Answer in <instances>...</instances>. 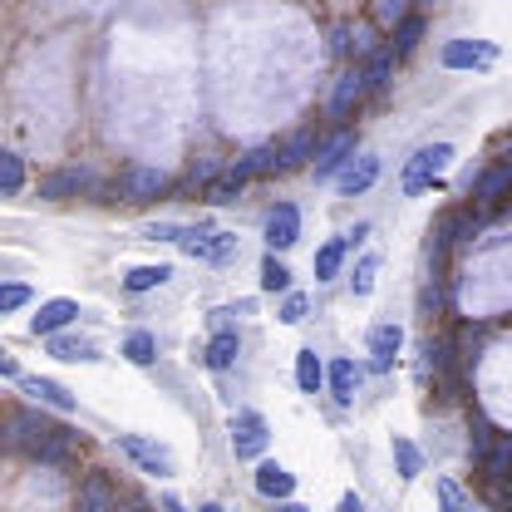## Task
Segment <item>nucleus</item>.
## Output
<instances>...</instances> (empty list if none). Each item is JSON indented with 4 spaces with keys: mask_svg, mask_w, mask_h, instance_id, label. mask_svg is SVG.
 I'll return each instance as SVG.
<instances>
[{
    "mask_svg": "<svg viewBox=\"0 0 512 512\" xmlns=\"http://www.w3.org/2000/svg\"><path fill=\"white\" fill-rule=\"evenodd\" d=\"M69 429H60V424H50L45 414H35V409H15L10 414V448H25L30 458H40L50 444H60Z\"/></svg>",
    "mask_w": 512,
    "mask_h": 512,
    "instance_id": "1",
    "label": "nucleus"
},
{
    "mask_svg": "<svg viewBox=\"0 0 512 512\" xmlns=\"http://www.w3.org/2000/svg\"><path fill=\"white\" fill-rule=\"evenodd\" d=\"M448 163H453V148H448V143H429V148H419V153H414V163L404 168V192H424L439 173H444Z\"/></svg>",
    "mask_w": 512,
    "mask_h": 512,
    "instance_id": "2",
    "label": "nucleus"
},
{
    "mask_svg": "<svg viewBox=\"0 0 512 512\" xmlns=\"http://www.w3.org/2000/svg\"><path fill=\"white\" fill-rule=\"evenodd\" d=\"M227 434H232V453H237V458H261V453H266V439H271V434H266V419H261L256 409H242Z\"/></svg>",
    "mask_w": 512,
    "mask_h": 512,
    "instance_id": "3",
    "label": "nucleus"
},
{
    "mask_svg": "<svg viewBox=\"0 0 512 512\" xmlns=\"http://www.w3.org/2000/svg\"><path fill=\"white\" fill-rule=\"evenodd\" d=\"M119 448H124L143 473H158V478L173 473V453L163 444H153V439H143V434H119Z\"/></svg>",
    "mask_w": 512,
    "mask_h": 512,
    "instance_id": "4",
    "label": "nucleus"
},
{
    "mask_svg": "<svg viewBox=\"0 0 512 512\" xmlns=\"http://www.w3.org/2000/svg\"><path fill=\"white\" fill-rule=\"evenodd\" d=\"M183 252L197 256V261H232V252H237V237H232V232H202V227H188Z\"/></svg>",
    "mask_w": 512,
    "mask_h": 512,
    "instance_id": "5",
    "label": "nucleus"
},
{
    "mask_svg": "<svg viewBox=\"0 0 512 512\" xmlns=\"http://www.w3.org/2000/svg\"><path fill=\"white\" fill-rule=\"evenodd\" d=\"M355 158V133L350 128H335L325 143H320L316 153V178H335V173H345V163Z\"/></svg>",
    "mask_w": 512,
    "mask_h": 512,
    "instance_id": "6",
    "label": "nucleus"
},
{
    "mask_svg": "<svg viewBox=\"0 0 512 512\" xmlns=\"http://www.w3.org/2000/svg\"><path fill=\"white\" fill-rule=\"evenodd\" d=\"M439 60H444V69H488L498 60V50L488 40H448Z\"/></svg>",
    "mask_w": 512,
    "mask_h": 512,
    "instance_id": "7",
    "label": "nucleus"
},
{
    "mask_svg": "<svg viewBox=\"0 0 512 512\" xmlns=\"http://www.w3.org/2000/svg\"><path fill=\"white\" fill-rule=\"evenodd\" d=\"M119 192H124L128 202H153V197L168 192V173H158V168H128L124 178H119Z\"/></svg>",
    "mask_w": 512,
    "mask_h": 512,
    "instance_id": "8",
    "label": "nucleus"
},
{
    "mask_svg": "<svg viewBox=\"0 0 512 512\" xmlns=\"http://www.w3.org/2000/svg\"><path fill=\"white\" fill-rule=\"evenodd\" d=\"M365 89H370L365 69H360V64H355V69H345V74L335 79V94H330V119H345V114L365 99Z\"/></svg>",
    "mask_w": 512,
    "mask_h": 512,
    "instance_id": "9",
    "label": "nucleus"
},
{
    "mask_svg": "<svg viewBox=\"0 0 512 512\" xmlns=\"http://www.w3.org/2000/svg\"><path fill=\"white\" fill-rule=\"evenodd\" d=\"M296 237H301V212H296L291 202H281V207L266 217V247H271V252H286Z\"/></svg>",
    "mask_w": 512,
    "mask_h": 512,
    "instance_id": "10",
    "label": "nucleus"
},
{
    "mask_svg": "<svg viewBox=\"0 0 512 512\" xmlns=\"http://www.w3.org/2000/svg\"><path fill=\"white\" fill-rule=\"evenodd\" d=\"M74 512H119V493H114V483H109L104 473H89V478H84V488H79Z\"/></svg>",
    "mask_w": 512,
    "mask_h": 512,
    "instance_id": "11",
    "label": "nucleus"
},
{
    "mask_svg": "<svg viewBox=\"0 0 512 512\" xmlns=\"http://www.w3.org/2000/svg\"><path fill=\"white\" fill-rule=\"evenodd\" d=\"M375 178H380V158H375V153H360V158H350V163H345V173H340V192H345V197H360V192L375 188Z\"/></svg>",
    "mask_w": 512,
    "mask_h": 512,
    "instance_id": "12",
    "label": "nucleus"
},
{
    "mask_svg": "<svg viewBox=\"0 0 512 512\" xmlns=\"http://www.w3.org/2000/svg\"><path fill=\"white\" fill-rule=\"evenodd\" d=\"M256 493H261V498L286 503V498L296 493V473H291V468H281V463H261V468H256Z\"/></svg>",
    "mask_w": 512,
    "mask_h": 512,
    "instance_id": "13",
    "label": "nucleus"
},
{
    "mask_svg": "<svg viewBox=\"0 0 512 512\" xmlns=\"http://www.w3.org/2000/svg\"><path fill=\"white\" fill-rule=\"evenodd\" d=\"M89 183H94V173H84V168H60V173H50V178L40 183V197L64 202V197H79Z\"/></svg>",
    "mask_w": 512,
    "mask_h": 512,
    "instance_id": "14",
    "label": "nucleus"
},
{
    "mask_svg": "<svg viewBox=\"0 0 512 512\" xmlns=\"http://www.w3.org/2000/svg\"><path fill=\"white\" fill-rule=\"evenodd\" d=\"M512 188V163H493V168H483L478 173V183H473V197L483 202V207H493V202H503Z\"/></svg>",
    "mask_w": 512,
    "mask_h": 512,
    "instance_id": "15",
    "label": "nucleus"
},
{
    "mask_svg": "<svg viewBox=\"0 0 512 512\" xmlns=\"http://www.w3.org/2000/svg\"><path fill=\"white\" fill-rule=\"evenodd\" d=\"M478 468L488 473V483H508L512 478V434H498V439L488 444V453L478 458Z\"/></svg>",
    "mask_w": 512,
    "mask_h": 512,
    "instance_id": "16",
    "label": "nucleus"
},
{
    "mask_svg": "<svg viewBox=\"0 0 512 512\" xmlns=\"http://www.w3.org/2000/svg\"><path fill=\"white\" fill-rule=\"evenodd\" d=\"M79 316V306H74V301H45V306H40V311H35V320H30V330H35V335H60L64 325H69V320Z\"/></svg>",
    "mask_w": 512,
    "mask_h": 512,
    "instance_id": "17",
    "label": "nucleus"
},
{
    "mask_svg": "<svg viewBox=\"0 0 512 512\" xmlns=\"http://www.w3.org/2000/svg\"><path fill=\"white\" fill-rule=\"evenodd\" d=\"M320 143H316V128H296L286 143H281V168H301V163H316Z\"/></svg>",
    "mask_w": 512,
    "mask_h": 512,
    "instance_id": "18",
    "label": "nucleus"
},
{
    "mask_svg": "<svg viewBox=\"0 0 512 512\" xmlns=\"http://www.w3.org/2000/svg\"><path fill=\"white\" fill-rule=\"evenodd\" d=\"M399 345H404V330H399V325H375V330H370V360H375V370H389V365H394Z\"/></svg>",
    "mask_w": 512,
    "mask_h": 512,
    "instance_id": "19",
    "label": "nucleus"
},
{
    "mask_svg": "<svg viewBox=\"0 0 512 512\" xmlns=\"http://www.w3.org/2000/svg\"><path fill=\"white\" fill-rule=\"evenodd\" d=\"M247 178H252V173H247L242 163H232L227 173H217V178H212V188H207V202H217V207L237 202V197H242V188H247Z\"/></svg>",
    "mask_w": 512,
    "mask_h": 512,
    "instance_id": "20",
    "label": "nucleus"
},
{
    "mask_svg": "<svg viewBox=\"0 0 512 512\" xmlns=\"http://www.w3.org/2000/svg\"><path fill=\"white\" fill-rule=\"evenodd\" d=\"M25 394L35 399V404H50V409H60V414H74V394L64 389V384H55V380H25Z\"/></svg>",
    "mask_w": 512,
    "mask_h": 512,
    "instance_id": "21",
    "label": "nucleus"
},
{
    "mask_svg": "<svg viewBox=\"0 0 512 512\" xmlns=\"http://www.w3.org/2000/svg\"><path fill=\"white\" fill-rule=\"evenodd\" d=\"M168 276H173V266H163V261H158V266H133V271L124 276V286L133 291V296H143V291H158Z\"/></svg>",
    "mask_w": 512,
    "mask_h": 512,
    "instance_id": "22",
    "label": "nucleus"
},
{
    "mask_svg": "<svg viewBox=\"0 0 512 512\" xmlns=\"http://www.w3.org/2000/svg\"><path fill=\"white\" fill-rule=\"evenodd\" d=\"M330 389H335V399H340V404H350V399H355V389H360V370H355V360H335V365H330Z\"/></svg>",
    "mask_w": 512,
    "mask_h": 512,
    "instance_id": "23",
    "label": "nucleus"
},
{
    "mask_svg": "<svg viewBox=\"0 0 512 512\" xmlns=\"http://www.w3.org/2000/svg\"><path fill=\"white\" fill-rule=\"evenodd\" d=\"M345 252H350V237H330V242L316 252V281H330V276L340 271Z\"/></svg>",
    "mask_w": 512,
    "mask_h": 512,
    "instance_id": "24",
    "label": "nucleus"
},
{
    "mask_svg": "<svg viewBox=\"0 0 512 512\" xmlns=\"http://www.w3.org/2000/svg\"><path fill=\"white\" fill-rule=\"evenodd\" d=\"M325 380H330V370L316 360V350H301V355H296V384H301L306 394H316Z\"/></svg>",
    "mask_w": 512,
    "mask_h": 512,
    "instance_id": "25",
    "label": "nucleus"
},
{
    "mask_svg": "<svg viewBox=\"0 0 512 512\" xmlns=\"http://www.w3.org/2000/svg\"><path fill=\"white\" fill-rule=\"evenodd\" d=\"M261 291H291V266L276 252L261 256Z\"/></svg>",
    "mask_w": 512,
    "mask_h": 512,
    "instance_id": "26",
    "label": "nucleus"
},
{
    "mask_svg": "<svg viewBox=\"0 0 512 512\" xmlns=\"http://www.w3.org/2000/svg\"><path fill=\"white\" fill-rule=\"evenodd\" d=\"M232 360H237V335H232V330H217L212 345H207V365H212V370H227Z\"/></svg>",
    "mask_w": 512,
    "mask_h": 512,
    "instance_id": "27",
    "label": "nucleus"
},
{
    "mask_svg": "<svg viewBox=\"0 0 512 512\" xmlns=\"http://www.w3.org/2000/svg\"><path fill=\"white\" fill-rule=\"evenodd\" d=\"M20 188H25V163H20V153H0V192L15 197Z\"/></svg>",
    "mask_w": 512,
    "mask_h": 512,
    "instance_id": "28",
    "label": "nucleus"
},
{
    "mask_svg": "<svg viewBox=\"0 0 512 512\" xmlns=\"http://www.w3.org/2000/svg\"><path fill=\"white\" fill-rule=\"evenodd\" d=\"M50 350L60 360H99V350L89 340H74V335H50Z\"/></svg>",
    "mask_w": 512,
    "mask_h": 512,
    "instance_id": "29",
    "label": "nucleus"
},
{
    "mask_svg": "<svg viewBox=\"0 0 512 512\" xmlns=\"http://www.w3.org/2000/svg\"><path fill=\"white\" fill-rule=\"evenodd\" d=\"M370 15H375V25H380V30H399V25L409 20V0H375V10H370Z\"/></svg>",
    "mask_w": 512,
    "mask_h": 512,
    "instance_id": "30",
    "label": "nucleus"
},
{
    "mask_svg": "<svg viewBox=\"0 0 512 512\" xmlns=\"http://www.w3.org/2000/svg\"><path fill=\"white\" fill-rule=\"evenodd\" d=\"M389 74H394V45H389V50H375V55L365 60V79H370V89H384V84H389Z\"/></svg>",
    "mask_w": 512,
    "mask_h": 512,
    "instance_id": "31",
    "label": "nucleus"
},
{
    "mask_svg": "<svg viewBox=\"0 0 512 512\" xmlns=\"http://www.w3.org/2000/svg\"><path fill=\"white\" fill-rule=\"evenodd\" d=\"M394 463H399V478H419L424 473V453L409 439H394Z\"/></svg>",
    "mask_w": 512,
    "mask_h": 512,
    "instance_id": "32",
    "label": "nucleus"
},
{
    "mask_svg": "<svg viewBox=\"0 0 512 512\" xmlns=\"http://www.w3.org/2000/svg\"><path fill=\"white\" fill-rule=\"evenodd\" d=\"M419 40H424V20H419V15H409V20L394 30V55H414V50H419Z\"/></svg>",
    "mask_w": 512,
    "mask_h": 512,
    "instance_id": "33",
    "label": "nucleus"
},
{
    "mask_svg": "<svg viewBox=\"0 0 512 512\" xmlns=\"http://www.w3.org/2000/svg\"><path fill=\"white\" fill-rule=\"evenodd\" d=\"M237 163H242L252 178H261V173H276V168H281V148H252V153H247V158H237Z\"/></svg>",
    "mask_w": 512,
    "mask_h": 512,
    "instance_id": "34",
    "label": "nucleus"
},
{
    "mask_svg": "<svg viewBox=\"0 0 512 512\" xmlns=\"http://www.w3.org/2000/svg\"><path fill=\"white\" fill-rule=\"evenodd\" d=\"M124 355L133 360V365H153V360H158V345H153V335H148V330H133V335H128V345H124Z\"/></svg>",
    "mask_w": 512,
    "mask_h": 512,
    "instance_id": "35",
    "label": "nucleus"
},
{
    "mask_svg": "<svg viewBox=\"0 0 512 512\" xmlns=\"http://www.w3.org/2000/svg\"><path fill=\"white\" fill-rule=\"evenodd\" d=\"M375 271H380V256H365V261L355 266V276H350L355 296H370V291H375Z\"/></svg>",
    "mask_w": 512,
    "mask_h": 512,
    "instance_id": "36",
    "label": "nucleus"
},
{
    "mask_svg": "<svg viewBox=\"0 0 512 512\" xmlns=\"http://www.w3.org/2000/svg\"><path fill=\"white\" fill-rule=\"evenodd\" d=\"M439 503H444V512H473V503L463 498V488L448 483V478H439Z\"/></svg>",
    "mask_w": 512,
    "mask_h": 512,
    "instance_id": "37",
    "label": "nucleus"
},
{
    "mask_svg": "<svg viewBox=\"0 0 512 512\" xmlns=\"http://www.w3.org/2000/svg\"><path fill=\"white\" fill-rule=\"evenodd\" d=\"M30 301V291L20 286V281H10V286H0V311H20Z\"/></svg>",
    "mask_w": 512,
    "mask_h": 512,
    "instance_id": "38",
    "label": "nucleus"
},
{
    "mask_svg": "<svg viewBox=\"0 0 512 512\" xmlns=\"http://www.w3.org/2000/svg\"><path fill=\"white\" fill-rule=\"evenodd\" d=\"M306 311H311V306H306V296H286L281 320H286V325H301V320H306Z\"/></svg>",
    "mask_w": 512,
    "mask_h": 512,
    "instance_id": "39",
    "label": "nucleus"
},
{
    "mask_svg": "<svg viewBox=\"0 0 512 512\" xmlns=\"http://www.w3.org/2000/svg\"><path fill=\"white\" fill-rule=\"evenodd\" d=\"M493 439H498V434H493V424H483V419H478V424H473V458H483Z\"/></svg>",
    "mask_w": 512,
    "mask_h": 512,
    "instance_id": "40",
    "label": "nucleus"
},
{
    "mask_svg": "<svg viewBox=\"0 0 512 512\" xmlns=\"http://www.w3.org/2000/svg\"><path fill=\"white\" fill-rule=\"evenodd\" d=\"M212 178H217V163H212V158H207V163H197V168H192V188H212Z\"/></svg>",
    "mask_w": 512,
    "mask_h": 512,
    "instance_id": "41",
    "label": "nucleus"
},
{
    "mask_svg": "<svg viewBox=\"0 0 512 512\" xmlns=\"http://www.w3.org/2000/svg\"><path fill=\"white\" fill-rule=\"evenodd\" d=\"M330 45H335V50H340V55H345V50H350V45H355V40H350V25H335V40H330Z\"/></svg>",
    "mask_w": 512,
    "mask_h": 512,
    "instance_id": "42",
    "label": "nucleus"
},
{
    "mask_svg": "<svg viewBox=\"0 0 512 512\" xmlns=\"http://www.w3.org/2000/svg\"><path fill=\"white\" fill-rule=\"evenodd\" d=\"M335 512H365V503H360V493H345V498H340V508Z\"/></svg>",
    "mask_w": 512,
    "mask_h": 512,
    "instance_id": "43",
    "label": "nucleus"
},
{
    "mask_svg": "<svg viewBox=\"0 0 512 512\" xmlns=\"http://www.w3.org/2000/svg\"><path fill=\"white\" fill-rule=\"evenodd\" d=\"M276 512H306V508H301V503H291V498H286V503H281V508H276Z\"/></svg>",
    "mask_w": 512,
    "mask_h": 512,
    "instance_id": "44",
    "label": "nucleus"
},
{
    "mask_svg": "<svg viewBox=\"0 0 512 512\" xmlns=\"http://www.w3.org/2000/svg\"><path fill=\"white\" fill-rule=\"evenodd\" d=\"M163 508H168V512H183V503H178V498H168V503H163Z\"/></svg>",
    "mask_w": 512,
    "mask_h": 512,
    "instance_id": "45",
    "label": "nucleus"
},
{
    "mask_svg": "<svg viewBox=\"0 0 512 512\" xmlns=\"http://www.w3.org/2000/svg\"><path fill=\"white\" fill-rule=\"evenodd\" d=\"M197 512H222V508H217V503H207V508H197Z\"/></svg>",
    "mask_w": 512,
    "mask_h": 512,
    "instance_id": "46",
    "label": "nucleus"
},
{
    "mask_svg": "<svg viewBox=\"0 0 512 512\" xmlns=\"http://www.w3.org/2000/svg\"><path fill=\"white\" fill-rule=\"evenodd\" d=\"M119 512H138V508H124V503H119Z\"/></svg>",
    "mask_w": 512,
    "mask_h": 512,
    "instance_id": "47",
    "label": "nucleus"
}]
</instances>
